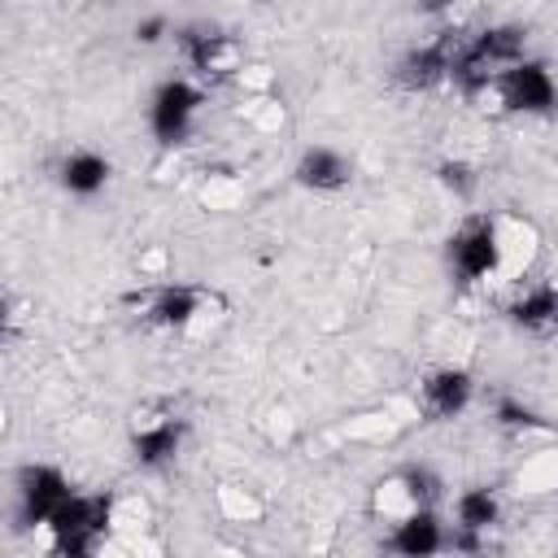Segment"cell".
<instances>
[{
	"instance_id": "9c48e42d",
	"label": "cell",
	"mask_w": 558,
	"mask_h": 558,
	"mask_svg": "<svg viewBox=\"0 0 558 558\" xmlns=\"http://www.w3.org/2000/svg\"><path fill=\"white\" fill-rule=\"evenodd\" d=\"M296 183L314 187V192H344L353 183V161L340 153V148H327V144H314L301 153L296 161Z\"/></svg>"
},
{
	"instance_id": "7c38bea8",
	"label": "cell",
	"mask_w": 558,
	"mask_h": 558,
	"mask_svg": "<svg viewBox=\"0 0 558 558\" xmlns=\"http://www.w3.org/2000/svg\"><path fill=\"white\" fill-rule=\"evenodd\" d=\"M519 493H549L558 488V449H536L523 458L519 475H514Z\"/></svg>"
},
{
	"instance_id": "3957f363",
	"label": "cell",
	"mask_w": 558,
	"mask_h": 558,
	"mask_svg": "<svg viewBox=\"0 0 558 558\" xmlns=\"http://www.w3.org/2000/svg\"><path fill=\"white\" fill-rule=\"evenodd\" d=\"M449 266L466 283H488L501 275L497 257V218H466L449 240Z\"/></svg>"
},
{
	"instance_id": "8fae6325",
	"label": "cell",
	"mask_w": 558,
	"mask_h": 558,
	"mask_svg": "<svg viewBox=\"0 0 558 558\" xmlns=\"http://www.w3.org/2000/svg\"><path fill=\"white\" fill-rule=\"evenodd\" d=\"M510 314H514V323L527 327V331H554V327H558V288H549L545 279H541V283H527V288L514 296Z\"/></svg>"
},
{
	"instance_id": "4fadbf2b",
	"label": "cell",
	"mask_w": 558,
	"mask_h": 558,
	"mask_svg": "<svg viewBox=\"0 0 558 558\" xmlns=\"http://www.w3.org/2000/svg\"><path fill=\"white\" fill-rule=\"evenodd\" d=\"M218 506H222V514H227L231 523H253V519H262V501H257L253 493L235 488V484H222V488H218Z\"/></svg>"
},
{
	"instance_id": "30bf717a",
	"label": "cell",
	"mask_w": 558,
	"mask_h": 558,
	"mask_svg": "<svg viewBox=\"0 0 558 558\" xmlns=\"http://www.w3.org/2000/svg\"><path fill=\"white\" fill-rule=\"evenodd\" d=\"M57 179L74 196H96L109 183V161L100 153H92V148H70L61 157V166H57Z\"/></svg>"
},
{
	"instance_id": "6da1fadb",
	"label": "cell",
	"mask_w": 558,
	"mask_h": 558,
	"mask_svg": "<svg viewBox=\"0 0 558 558\" xmlns=\"http://www.w3.org/2000/svg\"><path fill=\"white\" fill-rule=\"evenodd\" d=\"M201 105H205V92L192 83V78H166L157 92H153V105H148V126L153 135L174 148L192 135L196 118H201Z\"/></svg>"
},
{
	"instance_id": "5b68a950",
	"label": "cell",
	"mask_w": 558,
	"mask_h": 558,
	"mask_svg": "<svg viewBox=\"0 0 558 558\" xmlns=\"http://www.w3.org/2000/svg\"><path fill=\"white\" fill-rule=\"evenodd\" d=\"M183 57L187 65L201 74V78H240L244 70V48L231 39V35H218V31H187L183 39Z\"/></svg>"
},
{
	"instance_id": "7a4b0ae2",
	"label": "cell",
	"mask_w": 558,
	"mask_h": 558,
	"mask_svg": "<svg viewBox=\"0 0 558 558\" xmlns=\"http://www.w3.org/2000/svg\"><path fill=\"white\" fill-rule=\"evenodd\" d=\"M436 506V480L423 471V466H405V471H392L384 475L375 488H371V514L384 519V523H401L410 514H423Z\"/></svg>"
},
{
	"instance_id": "52a82bcc",
	"label": "cell",
	"mask_w": 558,
	"mask_h": 558,
	"mask_svg": "<svg viewBox=\"0 0 558 558\" xmlns=\"http://www.w3.org/2000/svg\"><path fill=\"white\" fill-rule=\"evenodd\" d=\"M501 83V96H506V113L514 109V113H545V109H554L558 105V83H554V74L541 65V61H523V65H514L506 78H497Z\"/></svg>"
},
{
	"instance_id": "2e32d148",
	"label": "cell",
	"mask_w": 558,
	"mask_h": 558,
	"mask_svg": "<svg viewBox=\"0 0 558 558\" xmlns=\"http://www.w3.org/2000/svg\"><path fill=\"white\" fill-rule=\"evenodd\" d=\"M227 558H235V554H227Z\"/></svg>"
},
{
	"instance_id": "ba28073f",
	"label": "cell",
	"mask_w": 558,
	"mask_h": 558,
	"mask_svg": "<svg viewBox=\"0 0 558 558\" xmlns=\"http://www.w3.org/2000/svg\"><path fill=\"white\" fill-rule=\"evenodd\" d=\"M388 549L397 558H436L453 536L445 532V523L436 519V510H423V514H410L401 523H388Z\"/></svg>"
},
{
	"instance_id": "9a60e30c",
	"label": "cell",
	"mask_w": 558,
	"mask_h": 558,
	"mask_svg": "<svg viewBox=\"0 0 558 558\" xmlns=\"http://www.w3.org/2000/svg\"><path fill=\"white\" fill-rule=\"evenodd\" d=\"M161 31H166V17H148V22H140V26H135V35H140L144 44L161 39Z\"/></svg>"
},
{
	"instance_id": "277c9868",
	"label": "cell",
	"mask_w": 558,
	"mask_h": 558,
	"mask_svg": "<svg viewBox=\"0 0 558 558\" xmlns=\"http://www.w3.org/2000/svg\"><path fill=\"white\" fill-rule=\"evenodd\" d=\"M17 506H22V519L31 523V527H48L52 523V514L74 497V488H70V480L57 471V466H44V462H35V466H22V475H17Z\"/></svg>"
},
{
	"instance_id": "5bb4252c",
	"label": "cell",
	"mask_w": 558,
	"mask_h": 558,
	"mask_svg": "<svg viewBox=\"0 0 558 558\" xmlns=\"http://www.w3.org/2000/svg\"><path fill=\"white\" fill-rule=\"evenodd\" d=\"M440 179H445V187H458V192H466V187L475 183L471 166H462V161H449V166L440 170Z\"/></svg>"
},
{
	"instance_id": "8992f818",
	"label": "cell",
	"mask_w": 558,
	"mask_h": 558,
	"mask_svg": "<svg viewBox=\"0 0 558 558\" xmlns=\"http://www.w3.org/2000/svg\"><path fill=\"white\" fill-rule=\"evenodd\" d=\"M471 397H475V384H471V375L462 366H436L418 384V414L453 418V414H462L471 405Z\"/></svg>"
}]
</instances>
